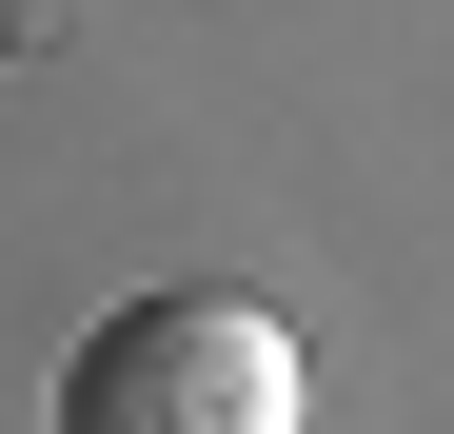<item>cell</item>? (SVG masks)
<instances>
[{"label":"cell","mask_w":454,"mask_h":434,"mask_svg":"<svg viewBox=\"0 0 454 434\" xmlns=\"http://www.w3.org/2000/svg\"><path fill=\"white\" fill-rule=\"evenodd\" d=\"M296 336L257 297H119L59 355V434H296Z\"/></svg>","instance_id":"obj_1"}]
</instances>
